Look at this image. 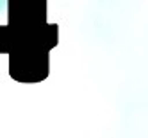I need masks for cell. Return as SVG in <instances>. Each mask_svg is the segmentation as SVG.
Listing matches in <instances>:
<instances>
[{"instance_id": "6da1fadb", "label": "cell", "mask_w": 148, "mask_h": 138, "mask_svg": "<svg viewBox=\"0 0 148 138\" xmlns=\"http://www.w3.org/2000/svg\"><path fill=\"white\" fill-rule=\"evenodd\" d=\"M59 43L57 24L47 22V0H0V54L38 61Z\"/></svg>"}]
</instances>
